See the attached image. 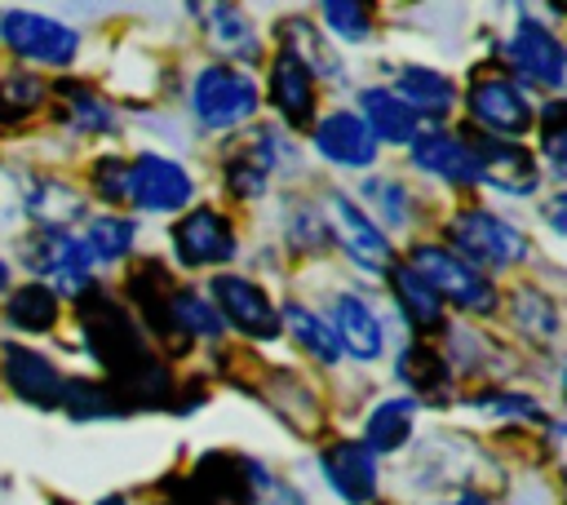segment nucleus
Wrapping results in <instances>:
<instances>
[{
  "instance_id": "1",
  "label": "nucleus",
  "mask_w": 567,
  "mask_h": 505,
  "mask_svg": "<svg viewBox=\"0 0 567 505\" xmlns=\"http://www.w3.org/2000/svg\"><path fill=\"white\" fill-rule=\"evenodd\" d=\"M403 261L430 284V292H434L443 306H456V310H465V315H474V319H487V315L501 310V288H496V279H487L483 270H474L470 261H461L447 244L421 239V244L408 248Z\"/></svg>"
},
{
  "instance_id": "2",
  "label": "nucleus",
  "mask_w": 567,
  "mask_h": 505,
  "mask_svg": "<svg viewBox=\"0 0 567 505\" xmlns=\"http://www.w3.org/2000/svg\"><path fill=\"white\" fill-rule=\"evenodd\" d=\"M186 106L204 133H226L248 124L261 111V84L252 80V71L235 62H208L195 71Z\"/></svg>"
},
{
  "instance_id": "3",
  "label": "nucleus",
  "mask_w": 567,
  "mask_h": 505,
  "mask_svg": "<svg viewBox=\"0 0 567 505\" xmlns=\"http://www.w3.org/2000/svg\"><path fill=\"white\" fill-rule=\"evenodd\" d=\"M447 248L474 270H514L532 257V239L492 208H461L447 217Z\"/></svg>"
},
{
  "instance_id": "4",
  "label": "nucleus",
  "mask_w": 567,
  "mask_h": 505,
  "mask_svg": "<svg viewBox=\"0 0 567 505\" xmlns=\"http://www.w3.org/2000/svg\"><path fill=\"white\" fill-rule=\"evenodd\" d=\"M0 44L18 62L49 71H66L80 58V31L35 9H0Z\"/></svg>"
},
{
  "instance_id": "5",
  "label": "nucleus",
  "mask_w": 567,
  "mask_h": 505,
  "mask_svg": "<svg viewBox=\"0 0 567 505\" xmlns=\"http://www.w3.org/2000/svg\"><path fill=\"white\" fill-rule=\"evenodd\" d=\"M465 115L474 124V133L483 137H501V142H518L532 133L536 124V102H527V93L518 89V80L487 71L474 75L465 89Z\"/></svg>"
},
{
  "instance_id": "6",
  "label": "nucleus",
  "mask_w": 567,
  "mask_h": 505,
  "mask_svg": "<svg viewBox=\"0 0 567 505\" xmlns=\"http://www.w3.org/2000/svg\"><path fill=\"white\" fill-rule=\"evenodd\" d=\"M195 199V177L182 159L159 155V151H142L128 159L124 173V204L151 217H173L177 208H190Z\"/></svg>"
},
{
  "instance_id": "7",
  "label": "nucleus",
  "mask_w": 567,
  "mask_h": 505,
  "mask_svg": "<svg viewBox=\"0 0 567 505\" xmlns=\"http://www.w3.org/2000/svg\"><path fill=\"white\" fill-rule=\"evenodd\" d=\"M505 62L514 66L518 80H527L532 89H545L549 97H558L563 84H567V49H563L554 27L532 18V9L518 13V27L505 40Z\"/></svg>"
},
{
  "instance_id": "8",
  "label": "nucleus",
  "mask_w": 567,
  "mask_h": 505,
  "mask_svg": "<svg viewBox=\"0 0 567 505\" xmlns=\"http://www.w3.org/2000/svg\"><path fill=\"white\" fill-rule=\"evenodd\" d=\"M168 239H173V257L186 270H221L239 257V235H235L230 217L213 204H190L173 221Z\"/></svg>"
},
{
  "instance_id": "9",
  "label": "nucleus",
  "mask_w": 567,
  "mask_h": 505,
  "mask_svg": "<svg viewBox=\"0 0 567 505\" xmlns=\"http://www.w3.org/2000/svg\"><path fill=\"white\" fill-rule=\"evenodd\" d=\"M22 261L27 270L35 275V284L53 288V292H66V297H84L89 288H97L93 279V261L80 244V235L71 230H35L27 244H22Z\"/></svg>"
},
{
  "instance_id": "10",
  "label": "nucleus",
  "mask_w": 567,
  "mask_h": 505,
  "mask_svg": "<svg viewBox=\"0 0 567 505\" xmlns=\"http://www.w3.org/2000/svg\"><path fill=\"white\" fill-rule=\"evenodd\" d=\"M323 221H328V239L341 244L346 261L368 270V275H385L394 266V248H390V235L354 204L350 190H328L323 199Z\"/></svg>"
},
{
  "instance_id": "11",
  "label": "nucleus",
  "mask_w": 567,
  "mask_h": 505,
  "mask_svg": "<svg viewBox=\"0 0 567 505\" xmlns=\"http://www.w3.org/2000/svg\"><path fill=\"white\" fill-rule=\"evenodd\" d=\"M213 310L221 315L226 328L244 332L248 341H275L279 337V306L266 297V288L248 275H235V270H217L208 279V292Z\"/></svg>"
},
{
  "instance_id": "12",
  "label": "nucleus",
  "mask_w": 567,
  "mask_h": 505,
  "mask_svg": "<svg viewBox=\"0 0 567 505\" xmlns=\"http://www.w3.org/2000/svg\"><path fill=\"white\" fill-rule=\"evenodd\" d=\"M319 474L341 505H372L381 492V465L359 439H332L319 447Z\"/></svg>"
},
{
  "instance_id": "13",
  "label": "nucleus",
  "mask_w": 567,
  "mask_h": 505,
  "mask_svg": "<svg viewBox=\"0 0 567 505\" xmlns=\"http://www.w3.org/2000/svg\"><path fill=\"white\" fill-rule=\"evenodd\" d=\"M0 381L9 385L13 399H22L27 408H40V412L58 408L62 385H66L62 368L44 350L22 346V341H0Z\"/></svg>"
},
{
  "instance_id": "14",
  "label": "nucleus",
  "mask_w": 567,
  "mask_h": 505,
  "mask_svg": "<svg viewBox=\"0 0 567 505\" xmlns=\"http://www.w3.org/2000/svg\"><path fill=\"white\" fill-rule=\"evenodd\" d=\"M474 155H478V182L501 190V195H518L532 199L540 190V159L536 151H527L523 142H501V137H483L470 128Z\"/></svg>"
},
{
  "instance_id": "15",
  "label": "nucleus",
  "mask_w": 567,
  "mask_h": 505,
  "mask_svg": "<svg viewBox=\"0 0 567 505\" xmlns=\"http://www.w3.org/2000/svg\"><path fill=\"white\" fill-rule=\"evenodd\" d=\"M323 319H328V328H332V337L341 346V359L377 363L385 354V323H381L377 306L363 292H354V288L337 292L328 301V315Z\"/></svg>"
},
{
  "instance_id": "16",
  "label": "nucleus",
  "mask_w": 567,
  "mask_h": 505,
  "mask_svg": "<svg viewBox=\"0 0 567 505\" xmlns=\"http://www.w3.org/2000/svg\"><path fill=\"white\" fill-rule=\"evenodd\" d=\"M408 159L416 173L439 177L447 186H478V155L470 133H452V128H421L408 146Z\"/></svg>"
},
{
  "instance_id": "17",
  "label": "nucleus",
  "mask_w": 567,
  "mask_h": 505,
  "mask_svg": "<svg viewBox=\"0 0 567 505\" xmlns=\"http://www.w3.org/2000/svg\"><path fill=\"white\" fill-rule=\"evenodd\" d=\"M310 146L319 159L337 164V168H372L377 164V142L372 133L363 128V120L350 111V106H337L328 115H319L310 124Z\"/></svg>"
},
{
  "instance_id": "18",
  "label": "nucleus",
  "mask_w": 567,
  "mask_h": 505,
  "mask_svg": "<svg viewBox=\"0 0 567 505\" xmlns=\"http://www.w3.org/2000/svg\"><path fill=\"white\" fill-rule=\"evenodd\" d=\"M385 89H390L416 120H447V115L461 106L456 80H452L447 71H439V66H425V62H403Z\"/></svg>"
},
{
  "instance_id": "19",
  "label": "nucleus",
  "mask_w": 567,
  "mask_h": 505,
  "mask_svg": "<svg viewBox=\"0 0 567 505\" xmlns=\"http://www.w3.org/2000/svg\"><path fill=\"white\" fill-rule=\"evenodd\" d=\"M261 102H270L284 124L310 128V124H315V106H319V84H315V75H310L292 53L279 49L275 62H270L266 97H261Z\"/></svg>"
},
{
  "instance_id": "20",
  "label": "nucleus",
  "mask_w": 567,
  "mask_h": 505,
  "mask_svg": "<svg viewBox=\"0 0 567 505\" xmlns=\"http://www.w3.org/2000/svg\"><path fill=\"white\" fill-rule=\"evenodd\" d=\"M22 213L35 221V230H71L75 221L89 217V199L71 182L53 173H35L22 186Z\"/></svg>"
},
{
  "instance_id": "21",
  "label": "nucleus",
  "mask_w": 567,
  "mask_h": 505,
  "mask_svg": "<svg viewBox=\"0 0 567 505\" xmlns=\"http://www.w3.org/2000/svg\"><path fill=\"white\" fill-rule=\"evenodd\" d=\"M354 115L363 120L377 146H412V137L421 133V120L385 84H363L354 93Z\"/></svg>"
},
{
  "instance_id": "22",
  "label": "nucleus",
  "mask_w": 567,
  "mask_h": 505,
  "mask_svg": "<svg viewBox=\"0 0 567 505\" xmlns=\"http://www.w3.org/2000/svg\"><path fill=\"white\" fill-rule=\"evenodd\" d=\"M394 377H399V381L412 390V394H408L412 403H421V399H430V403L452 399V394H447V385H452V368L443 363L439 346L408 341V346L394 354Z\"/></svg>"
},
{
  "instance_id": "23",
  "label": "nucleus",
  "mask_w": 567,
  "mask_h": 505,
  "mask_svg": "<svg viewBox=\"0 0 567 505\" xmlns=\"http://www.w3.org/2000/svg\"><path fill=\"white\" fill-rule=\"evenodd\" d=\"M385 275H390V292H394V306H399V315L408 319V328H416L421 337L443 332L447 315H443V301L430 292V284H425L408 261H394Z\"/></svg>"
},
{
  "instance_id": "24",
  "label": "nucleus",
  "mask_w": 567,
  "mask_h": 505,
  "mask_svg": "<svg viewBox=\"0 0 567 505\" xmlns=\"http://www.w3.org/2000/svg\"><path fill=\"white\" fill-rule=\"evenodd\" d=\"M354 204H359L385 235L412 226V217H416V204H412L408 182H403V177H390V173H372V177H363Z\"/></svg>"
},
{
  "instance_id": "25",
  "label": "nucleus",
  "mask_w": 567,
  "mask_h": 505,
  "mask_svg": "<svg viewBox=\"0 0 567 505\" xmlns=\"http://www.w3.org/2000/svg\"><path fill=\"white\" fill-rule=\"evenodd\" d=\"M416 430V403L408 394H394V399H381L372 403V412L363 416V447L372 456H394Z\"/></svg>"
},
{
  "instance_id": "26",
  "label": "nucleus",
  "mask_w": 567,
  "mask_h": 505,
  "mask_svg": "<svg viewBox=\"0 0 567 505\" xmlns=\"http://www.w3.org/2000/svg\"><path fill=\"white\" fill-rule=\"evenodd\" d=\"M204 18V31H208V44L221 49L226 58L235 62H257L261 58V35L252 27V18L235 4H213V9H195Z\"/></svg>"
},
{
  "instance_id": "27",
  "label": "nucleus",
  "mask_w": 567,
  "mask_h": 505,
  "mask_svg": "<svg viewBox=\"0 0 567 505\" xmlns=\"http://www.w3.org/2000/svg\"><path fill=\"white\" fill-rule=\"evenodd\" d=\"M58 115H62V124L71 128V133H80V137H106V133H115L120 128V115H115V106L97 93V89H89V84H58Z\"/></svg>"
},
{
  "instance_id": "28",
  "label": "nucleus",
  "mask_w": 567,
  "mask_h": 505,
  "mask_svg": "<svg viewBox=\"0 0 567 505\" xmlns=\"http://www.w3.org/2000/svg\"><path fill=\"white\" fill-rule=\"evenodd\" d=\"M58 319H62V301H58L53 288L27 279V284H18V288L4 292V323L9 328L31 332V337H44V332L58 328Z\"/></svg>"
},
{
  "instance_id": "29",
  "label": "nucleus",
  "mask_w": 567,
  "mask_h": 505,
  "mask_svg": "<svg viewBox=\"0 0 567 505\" xmlns=\"http://www.w3.org/2000/svg\"><path fill=\"white\" fill-rule=\"evenodd\" d=\"M279 332H288L297 341V350H306L319 368H337L341 363V346H337V337H332V328H328V319L319 310H310L301 301H284L279 306Z\"/></svg>"
},
{
  "instance_id": "30",
  "label": "nucleus",
  "mask_w": 567,
  "mask_h": 505,
  "mask_svg": "<svg viewBox=\"0 0 567 505\" xmlns=\"http://www.w3.org/2000/svg\"><path fill=\"white\" fill-rule=\"evenodd\" d=\"M80 244H84L93 270H97V266H115V261H124V257L133 252V244H137V221L124 217V213H106V208H102V213L84 217Z\"/></svg>"
},
{
  "instance_id": "31",
  "label": "nucleus",
  "mask_w": 567,
  "mask_h": 505,
  "mask_svg": "<svg viewBox=\"0 0 567 505\" xmlns=\"http://www.w3.org/2000/svg\"><path fill=\"white\" fill-rule=\"evenodd\" d=\"M509 319H514V328H518L532 346H554V341H558V328H563L558 301H554L540 284H518V288L509 292Z\"/></svg>"
},
{
  "instance_id": "32",
  "label": "nucleus",
  "mask_w": 567,
  "mask_h": 505,
  "mask_svg": "<svg viewBox=\"0 0 567 505\" xmlns=\"http://www.w3.org/2000/svg\"><path fill=\"white\" fill-rule=\"evenodd\" d=\"M168 323L177 332V341H217L226 332L221 315L213 310V301L195 288H173L168 297Z\"/></svg>"
},
{
  "instance_id": "33",
  "label": "nucleus",
  "mask_w": 567,
  "mask_h": 505,
  "mask_svg": "<svg viewBox=\"0 0 567 505\" xmlns=\"http://www.w3.org/2000/svg\"><path fill=\"white\" fill-rule=\"evenodd\" d=\"M279 44H284V53H292L315 80H337V75H341V62L328 53V44H323V35L315 31L310 18H288V22H279Z\"/></svg>"
},
{
  "instance_id": "34",
  "label": "nucleus",
  "mask_w": 567,
  "mask_h": 505,
  "mask_svg": "<svg viewBox=\"0 0 567 505\" xmlns=\"http://www.w3.org/2000/svg\"><path fill=\"white\" fill-rule=\"evenodd\" d=\"M58 408H62L71 421H111V416H124V412H128L111 385H97V381H80V377L62 385V399H58Z\"/></svg>"
},
{
  "instance_id": "35",
  "label": "nucleus",
  "mask_w": 567,
  "mask_h": 505,
  "mask_svg": "<svg viewBox=\"0 0 567 505\" xmlns=\"http://www.w3.org/2000/svg\"><path fill=\"white\" fill-rule=\"evenodd\" d=\"M284 244H288L292 252H323V244H328L323 204L288 199V208H284Z\"/></svg>"
},
{
  "instance_id": "36",
  "label": "nucleus",
  "mask_w": 567,
  "mask_h": 505,
  "mask_svg": "<svg viewBox=\"0 0 567 505\" xmlns=\"http://www.w3.org/2000/svg\"><path fill=\"white\" fill-rule=\"evenodd\" d=\"M44 97H49V84L35 71H9L0 80V128L35 115L44 106Z\"/></svg>"
},
{
  "instance_id": "37",
  "label": "nucleus",
  "mask_w": 567,
  "mask_h": 505,
  "mask_svg": "<svg viewBox=\"0 0 567 505\" xmlns=\"http://www.w3.org/2000/svg\"><path fill=\"white\" fill-rule=\"evenodd\" d=\"M315 22H323L328 35L341 40V44H368L372 40V9L354 4V0L350 4H319Z\"/></svg>"
},
{
  "instance_id": "38",
  "label": "nucleus",
  "mask_w": 567,
  "mask_h": 505,
  "mask_svg": "<svg viewBox=\"0 0 567 505\" xmlns=\"http://www.w3.org/2000/svg\"><path fill=\"white\" fill-rule=\"evenodd\" d=\"M470 408L483 412V416H496V421H532V425L536 421H549L540 412L536 394H523V390H483V394L470 399Z\"/></svg>"
},
{
  "instance_id": "39",
  "label": "nucleus",
  "mask_w": 567,
  "mask_h": 505,
  "mask_svg": "<svg viewBox=\"0 0 567 505\" xmlns=\"http://www.w3.org/2000/svg\"><path fill=\"white\" fill-rule=\"evenodd\" d=\"M244 474H248V505H310L292 483H284L257 456H244Z\"/></svg>"
},
{
  "instance_id": "40",
  "label": "nucleus",
  "mask_w": 567,
  "mask_h": 505,
  "mask_svg": "<svg viewBox=\"0 0 567 505\" xmlns=\"http://www.w3.org/2000/svg\"><path fill=\"white\" fill-rule=\"evenodd\" d=\"M532 133L540 137V155L549 159V177L558 182L563 177V168H567V159H563V97H545V106L536 111V124H532ZM536 155V159H540Z\"/></svg>"
},
{
  "instance_id": "41",
  "label": "nucleus",
  "mask_w": 567,
  "mask_h": 505,
  "mask_svg": "<svg viewBox=\"0 0 567 505\" xmlns=\"http://www.w3.org/2000/svg\"><path fill=\"white\" fill-rule=\"evenodd\" d=\"M124 173H128V159H120V155H97L89 168V186L106 204V213L124 204Z\"/></svg>"
},
{
  "instance_id": "42",
  "label": "nucleus",
  "mask_w": 567,
  "mask_h": 505,
  "mask_svg": "<svg viewBox=\"0 0 567 505\" xmlns=\"http://www.w3.org/2000/svg\"><path fill=\"white\" fill-rule=\"evenodd\" d=\"M545 221L554 226V235H563V195H549L545 199Z\"/></svg>"
},
{
  "instance_id": "43",
  "label": "nucleus",
  "mask_w": 567,
  "mask_h": 505,
  "mask_svg": "<svg viewBox=\"0 0 567 505\" xmlns=\"http://www.w3.org/2000/svg\"><path fill=\"white\" fill-rule=\"evenodd\" d=\"M434 505H496V501H492V496H483V492H456V496L434 501Z\"/></svg>"
},
{
  "instance_id": "44",
  "label": "nucleus",
  "mask_w": 567,
  "mask_h": 505,
  "mask_svg": "<svg viewBox=\"0 0 567 505\" xmlns=\"http://www.w3.org/2000/svg\"><path fill=\"white\" fill-rule=\"evenodd\" d=\"M13 288V270H9V261L0 257V292H9Z\"/></svg>"
},
{
  "instance_id": "45",
  "label": "nucleus",
  "mask_w": 567,
  "mask_h": 505,
  "mask_svg": "<svg viewBox=\"0 0 567 505\" xmlns=\"http://www.w3.org/2000/svg\"><path fill=\"white\" fill-rule=\"evenodd\" d=\"M97 505H133V501H128V496H102Z\"/></svg>"
}]
</instances>
